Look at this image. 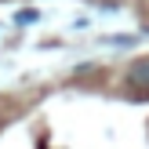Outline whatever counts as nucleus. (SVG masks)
I'll list each match as a JSON object with an SVG mask.
<instances>
[{"label": "nucleus", "instance_id": "nucleus-1", "mask_svg": "<svg viewBox=\"0 0 149 149\" xmlns=\"http://www.w3.org/2000/svg\"><path fill=\"white\" fill-rule=\"evenodd\" d=\"M127 84L135 87V91H149V58L131 62V69H127Z\"/></svg>", "mask_w": 149, "mask_h": 149}, {"label": "nucleus", "instance_id": "nucleus-2", "mask_svg": "<svg viewBox=\"0 0 149 149\" xmlns=\"http://www.w3.org/2000/svg\"><path fill=\"white\" fill-rule=\"evenodd\" d=\"M18 22H22V26H33V22H36V11H33V7H26V11H18Z\"/></svg>", "mask_w": 149, "mask_h": 149}]
</instances>
